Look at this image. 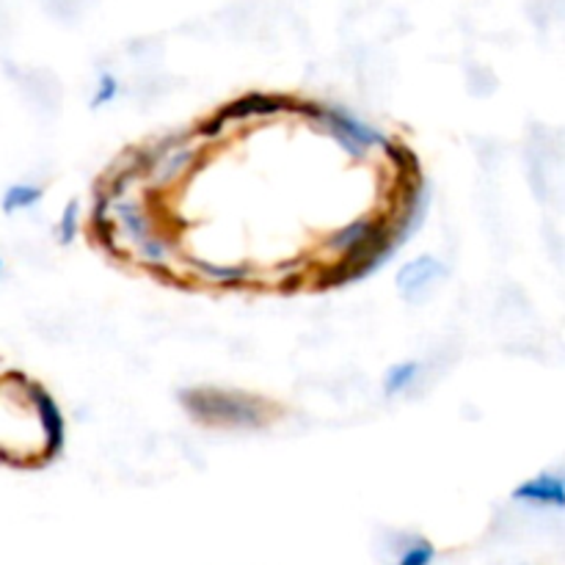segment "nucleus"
Listing matches in <instances>:
<instances>
[{
	"label": "nucleus",
	"instance_id": "1",
	"mask_svg": "<svg viewBox=\"0 0 565 565\" xmlns=\"http://www.w3.org/2000/svg\"><path fill=\"white\" fill-rule=\"evenodd\" d=\"M33 384L36 381L22 373L0 375V463L42 467L53 461L33 403Z\"/></svg>",
	"mask_w": 565,
	"mask_h": 565
},
{
	"label": "nucleus",
	"instance_id": "2",
	"mask_svg": "<svg viewBox=\"0 0 565 565\" xmlns=\"http://www.w3.org/2000/svg\"><path fill=\"white\" fill-rule=\"evenodd\" d=\"M204 149L207 147L199 143L193 130L166 132V136L154 138L149 147L141 149L143 185H147V191H166V188H174L185 182L188 177H193V171L202 166Z\"/></svg>",
	"mask_w": 565,
	"mask_h": 565
},
{
	"label": "nucleus",
	"instance_id": "3",
	"mask_svg": "<svg viewBox=\"0 0 565 565\" xmlns=\"http://www.w3.org/2000/svg\"><path fill=\"white\" fill-rule=\"evenodd\" d=\"M180 403L193 419L221 428H259L270 417L268 403L243 392L221 390H185Z\"/></svg>",
	"mask_w": 565,
	"mask_h": 565
},
{
	"label": "nucleus",
	"instance_id": "4",
	"mask_svg": "<svg viewBox=\"0 0 565 565\" xmlns=\"http://www.w3.org/2000/svg\"><path fill=\"white\" fill-rule=\"evenodd\" d=\"M296 114H303L307 119H312L320 127V132L331 136L337 141V147L353 160H367L373 149H390L392 138L384 136L381 130H375L373 125H364L356 116H351L348 110L337 108V105H315V103H298Z\"/></svg>",
	"mask_w": 565,
	"mask_h": 565
},
{
	"label": "nucleus",
	"instance_id": "5",
	"mask_svg": "<svg viewBox=\"0 0 565 565\" xmlns=\"http://www.w3.org/2000/svg\"><path fill=\"white\" fill-rule=\"evenodd\" d=\"M447 279V268L434 254H419L412 263L403 265L395 276V287L403 301L423 303L434 292L436 285Z\"/></svg>",
	"mask_w": 565,
	"mask_h": 565
},
{
	"label": "nucleus",
	"instance_id": "6",
	"mask_svg": "<svg viewBox=\"0 0 565 565\" xmlns=\"http://www.w3.org/2000/svg\"><path fill=\"white\" fill-rule=\"evenodd\" d=\"M296 99L285 97V94H265V92H248L243 97H237L235 103L224 105L218 110L226 121H263V119H276L281 114H290L296 110Z\"/></svg>",
	"mask_w": 565,
	"mask_h": 565
},
{
	"label": "nucleus",
	"instance_id": "7",
	"mask_svg": "<svg viewBox=\"0 0 565 565\" xmlns=\"http://www.w3.org/2000/svg\"><path fill=\"white\" fill-rule=\"evenodd\" d=\"M513 502H524V505L533 508H555L563 511L565 508V489L563 478L555 472H541L535 478L524 480L522 486L511 491Z\"/></svg>",
	"mask_w": 565,
	"mask_h": 565
},
{
	"label": "nucleus",
	"instance_id": "8",
	"mask_svg": "<svg viewBox=\"0 0 565 565\" xmlns=\"http://www.w3.org/2000/svg\"><path fill=\"white\" fill-rule=\"evenodd\" d=\"M33 403H36L39 419H42L50 458L55 461V458L61 456V450H64V439H66L64 414H61L58 403L53 401V395H50L42 384H33Z\"/></svg>",
	"mask_w": 565,
	"mask_h": 565
},
{
	"label": "nucleus",
	"instance_id": "9",
	"mask_svg": "<svg viewBox=\"0 0 565 565\" xmlns=\"http://www.w3.org/2000/svg\"><path fill=\"white\" fill-rule=\"evenodd\" d=\"M188 274H193V279L204 281V285L213 287H243L254 276L252 265L246 263H204V259H193L188 263Z\"/></svg>",
	"mask_w": 565,
	"mask_h": 565
},
{
	"label": "nucleus",
	"instance_id": "10",
	"mask_svg": "<svg viewBox=\"0 0 565 565\" xmlns=\"http://www.w3.org/2000/svg\"><path fill=\"white\" fill-rule=\"evenodd\" d=\"M44 191L39 185H31V182H17V185H9L0 196V210L6 215L22 213V210H31L42 202Z\"/></svg>",
	"mask_w": 565,
	"mask_h": 565
},
{
	"label": "nucleus",
	"instance_id": "11",
	"mask_svg": "<svg viewBox=\"0 0 565 565\" xmlns=\"http://www.w3.org/2000/svg\"><path fill=\"white\" fill-rule=\"evenodd\" d=\"M419 370H423V364L414 362V359H406V362L392 364V367L386 370V375H384V392H386V395L395 397V395H401V392H406L408 386L417 381Z\"/></svg>",
	"mask_w": 565,
	"mask_h": 565
},
{
	"label": "nucleus",
	"instance_id": "12",
	"mask_svg": "<svg viewBox=\"0 0 565 565\" xmlns=\"http://www.w3.org/2000/svg\"><path fill=\"white\" fill-rule=\"evenodd\" d=\"M77 232H81V204L72 199V202H66L64 213H61L58 226H55V235H58L61 246H72L77 237Z\"/></svg>",
	"mask_w": 565,
	"mask_h": 565
},
{
	"label": "nucleus",
	"instance_id": "13",
	"mask_svg": "<svg viewBox=\"0 0 565 565\" xmlns=\"http://www.w3.org/2000/svg\"><path fill=\"white\" fill-rule=\"evenodd\" d=\"M436 561V546L425 539H412L406 550L401 552L395 565H430Z\"/></svg>",
	"mask_w": 565,
	"mask_h": 565
},
{
	"label": "nucleus",
	"instance_id": "14",
	"mask_svg": "<svg viewBox=\"0 0 565 565\" xmlns=\"http://www.w3.org/2000/svg\"><path fill=\"white\" fill-rule=\"evenodd\" d=\"M119 77L114 72H103L97 81V88H94L92 108H103V105H110L116 97H119Z\"/></svg>",
	"mask_w": 565,
	"mask_h": 565
},
{
	"label": "nucleus",
	"instance_id": "15",
	"mask_svg": "<svg viewBox=\"0 0 565 565\" xmlns=\"http://www.w3.org/2000/svg\"><path fill=\"white\" fill-rule=\"evenodd\" d=\"M0 268H3V259H0Z\"/></svg>",
	"mask_w": 565,
	"mask_h": 565
}]
</instances>
